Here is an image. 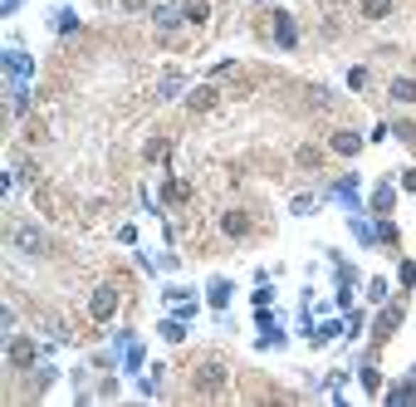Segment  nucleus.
I'll list each match as a JSON object with an SVG mask.
<instances>
[{"label":"nucleus","instance_id":"f257e3e1","mask_svg":"<svg viewBox=\"0 0 416 407\" xmlns=\"http://www.w3.org/2000/svg\"><path fill=\"white\" fill-rule=\"evenodd\" d=\"M191 388H196L201 398H225V388H230V373H225L220 363H201V368L191 373Z\"/></svg>","mask_w":416,"mask_h":407},{"label":"nucleus","instance_id":"f03ea898","mask_svg":"<svg viewBox=\"0 0 416 407\" xmlns=\"http://www.w3.org/2000/svg\"><path fill=\"white\" fill-rule=\"evenodd\" d=\"M113 314H118V285H98V290L88 295V319H93V324H108Z\"/></svg>","mask_w":416,"mask_h":407},{"label":"nucleus","instance_id":"7ed1b4c3","mask_svg":"<svg viewBox=\"0 0 416 407\" xmlns=\"http://www.w3.org/2000/svg\"><path fill=\"white\" fill-rule=\"evenodd\" d=\"M0 64H5V74H10V84H15V89H25V84H30V74H35L30 54H20V49H10V54H5Z\"/></svg>","mask_w":416,"mask_h":407},{"label":"nucleus","instance_id":"20e7f679","mask_svg":"<svg viewBox=\"0 0 416 407\" xmlns=\"http://www.w3.org/2000/svg\"><path fill=\"white\" fill-rule=\"evenodd\" d=\"M274 45H279V49H294V45H299V25H294L289 10H274Z\"/></svg>","mask_w":416,"mask_h":407},{"label":"nucleus","instance_id":"39448f33","mask_svg":"<svg viewBox=\"0 0 416 407\" xmlns=\"http://www.w3.org/2000/svg\"><path fill=\"white\" fill-rule=\"evenodd\" d=\"M15 245L30 250V255H44V250H49V236H44L40 226H20V231H15Z\"/></svg>","mask_w":416,"mask_h":407},{"label":"nucleus","instance_id":"423d86ee","mask_svg":"<svg viewBox=\"0 0 416 407\" xmlns=\"http://www.w3.org/2000/svg\"><path fill=\"white\" fill-rule=\"evenodd\" d=\"M215 103H220V89H215V84H201V89L186 93V108H191V113H210Z\"/></svg>","mask_w":416,"mask_h":407},{"label":"nucleus","instance_id":"0eeeda50","mask_svg":"<svg viewBox=\"0 0 416 407\" xmlns=\"http://www.w3.org/2000/svg\"><path fill=\"white\" fill-rule=\"evenodd\" d=\"M329 147L338 152V157H358V152H363V137H358V133H348V128H338Z\"/></svg>","mask_w":416,"mask_h":407},{"label":"nucleus","instance_id":"6e6552de","mask_svg":"<svg viewBox=\"0 0 416 407\" xmlns=\"http://www.w3.org/2000/svg\"><path fill=\"white\" fill-rule=\"evenodd\" d=\"M220 231H225L230 240H245L250 236V216L245 211H225V216H220Z\"/></svg>","mask_w":416,"mask_h":407},{"label":"nucleus","instance_id":"1a4fd4ad","mask_svg":"<svg viewBox=\"0 0 416 407\" xmlns=\"http://www.w3.org/2000/svg\"><path fill=\"white\" fill-rule=\"evenodd\" d=\"M35 359H40V354H35L30 339H10V363H15V368H35Z\"/></svg>","mask_w":416,"mask_h":407},{"label":"nucleus","instance_id":"9d476101","mask_svg":"<svg viewBox=\"0 0 416 407\" xmlns=\"http://www.w3.org/2000/svg\"><path fill=\"white\" fill-rule=\"evenodd\" d=\"M397 324H402V305H387V310H382V314H377V344H382V339H387V334H392V329H397Z\"/></svg>","mask_w":416,"mask_h":407},{"label":"nucleus","instance_id":"9b49d317","mask_svg":"<svg viewBox=\"0 0 416 407\" xmlns=\"http://www.w3.org/2000/svg\"><path fill=\"white\" fill-rule=\"evenodd\" d=\"M387 93H392L397 103H416V79H407V74H397V79L387 84Z\"/></svg>","mask_w":416,"mask_h":407},{"label":"nucleus","instance_id":"f8f14e48","mask_svg":"<svg viewBox=\"0 0 416 407\" xmlns=\"http://www.w3.org/2000/svg\"><path fill=\"white\" fill-rule=\"evenodd\" d=\"M392 201H397V186H392V177H382L373 191V211H392Z\"/></svg>","mask_w":416,"mask_h":407},{"label":"nucleus","instance_id":"ddd939ff","mask_svg":"<svg viewBox=\"0 0 416 407\" xmlns=\"http://www.w3.org/2000/svg\"><path fill=\"white\" fill-rule=\"evenodd\" d=\"M181 15H186L191 25H206V20H210V0H186V5H181Z\"/></svg>","mask_w":416,"mask_h":407},{"label":"nucleus","instance_id":"4468645a","mask_svg":"<svg viewBox=\"0 0 416 407\" xmlns=\"http://www.w3.org/2000/svg\"><path fill=\"white\" fill-rule=\"evenodd\" d=\"M382 398H387V403H416V378H412V383H392Z\"/></svg>","mask_w":416,"mask_h":407},{"label":"nucleus","instance_id":"2eb2a0df","mask_svg":"<svg viewBox=\"0 0 416 407\" xmlns=\"http://www.w3.org/2000/svg\"><path fill=\"white\" fill-rule=\"evenodd\" d=\"M152 15H157V25H162V30H176V25L186 20V15H181V10H171V5H152Z\"/></svg>","mask_w":416,"mask_h":407},{"label":"nucleus","instance_id":"dca6fc26","mask_svg":"<svg viewBox=\"0 0 416 407\" xmlns=\"http://www.w3.org/2000/svg\"><path fill=\"white\" fill-rule=\"evenodd\" d=\"M333 196H338V201H348V206H358V177H343L338 186H333Z\"/></svg>","mask_w":416,"mask_h":407},{"label":"nucleus","instance_id":"f3484780","mask_svg":"<svg viewBox=\"0 0 416 407\" xmlns=\"http://www.w3.org/2000/svg\"><path fill=\"white\" fill-rule=\"evenodd\" d=\"M397 236H402V231H397V221H377V231H373L377 245H397Z\"/></svg>","mask_w":416,"mask_h":407},{"label":"nucleus","instance_id":"a211bd4d","mask_svg":"<svg viewBox=\"0 0 416 407\" xmlns=\"http://www.w3.org/2000/svg\"><path fill=\"white\" fill-rule=\"evenodd\" d=\"M363 15L368 20H387L392 15V0H363Z\"/></svg>","mask_w":416,"mask_h":407},{"label":"nucleus","instance_id":"6ab92c4d","mask_svg":"<svg viewBox=\"0 0 416 407\" xmlns=\"http://www.w3.org/2000/svg\"><path fill=\"white\" fill-rule=\"evenodd\" d=\"M166 152H171L166 137H152V142H147V162H166Z\"/></svg>","mask_w":416,"mask_h":407},{"label":"nucleus","instance_id":"aec40b11","mask_svg":"<svg viewBox=\"0 0 416 407\" xmlns=\"http://www.w3.org/2000/svg\"><path fill=\"white\" fill-rule=\"evenodd\" d=\"M225 300H230V280H215V285H210V305L225 310Z\"/></svg>","mask_w":416,"mask_h":407},{"label":"nucleus","instance_id":"412c9836","mask_svg":"<svg viewBox=\"0 0 416 407\" xmlns=\"http://www.w3.org/2000/svg\"><path fill=\"white\" fill-rule=\"evenodd\" d=\"M294 162H299V167H319V162H324V152H319V147H299V157H294Z\"/></svg>","mask_w":416,"mask_h":407},{"label":"nucleus","instance_id":"4be33fe9","mask_svg":"<svg viewBox=\"0 0 416 407\" xmlns=\"http://www.w3.org/2000/svg\"><path fill=\"white\" fill-rule=\"evenodd\" d=\"M166 201H176V206H181V201H191V191H186V181H166Z\"/></svg>","mask_w":416,"mask_h":407},{"label":"nucleus","instance_id":"5701e85b","mask_svg":"<svg viewBox=\"0 0 416 407\" xmlns=\"http://www.w3.org/2000/svg\"><path fill=\"white\" fill-rule=\"evenodd\" d=\"M363 84H368V69H363V64H353V69H348V89L358 93Z\"/></svg>","mask_w":416,"mask_h":407},{"label":"nucleus","instance_id":"b1692460","mask_svg":"<svg viewBox=\"0 0 416 407\" xmlns=\"http://www.w3.org/2000/svg\"><path fill=\"white\" fill-rule=\"evenodd\" d=\"M314 211V196H294V216H309Z\"/></svg>","mask_w":416,"mask_h":407},{"label":"nucleus","instance_id":"393cba45","mask_svg":"<svg viewBox=\"0 0 416 407\" xmlns=\"http://www.w3.org/2000/svg\"><path fill=\"white\" fill-rule=\"evenodd\" d=\"M363 388H368V393H377V388H382V378H377L373 368H363Z\"/></svg>","mask_w":416,"mask_h":407},{"label":"nucleus","instance_id":"a878e982","mask_svg":"<svg viewBox=\"0 0 416 407\" xmlns=\"http://www.w3.org/2000/svg\"><path fill=\"white\" fill-rule=\"evenodd\" d=\"M402 285H416V260H402Z\"/></svg>","mask_w":416,"mask_h":407},{"label":"nucleus","instance_id":"bb28decb","mask_svg":"<svg viewBox=\"0 0 416 407\" xmlns=\"http://www.w3.org/2000/svg\"><path fill=\"white\" fill-rule=\"evenodd\" d=\"M402 186H407V191H416V167H407V172H402Z\"/></svg>","mask_w":416,"mask_h":407},{"label":"nucleus","instance_id":"cd10ccee","mask_svg":"<svg viewBox=\"0 0 416 407\" xmlns=\"http://www.w3.org/2000/svg\"><path fill=\"white\" fill-rule=\"evenodd\" d=\"M142 5H147V0H123V10H142Z\"/></svg>","mask_w":416,"mask_h":407},{"label":"nucleus","instance_id":"c85d7f7f","mask_svg":"<svg viewBox=\"0 0 416 407\" xmlns=\"http://www.w3.org/2000/svg\"><path fill=\"white\" fill-rule=\"evenodd\" d=\"M10 10H20V0H5V15H10Z\"/></svg>","mask_w":416,"mask_h":407},{"label":"nucleus","instance_id":"c756f323","mask_svg":"<svg viewBox=\"0 0 416 407\" xmlns=\"http://www.w3.org/2000/svg\"><path fill=\"white\" fill-rule=\"evenodd\" d=\"M412 378H416V368H412Z\"/></svg>","mask_w":416,"mask_h":407}]
</instances>
